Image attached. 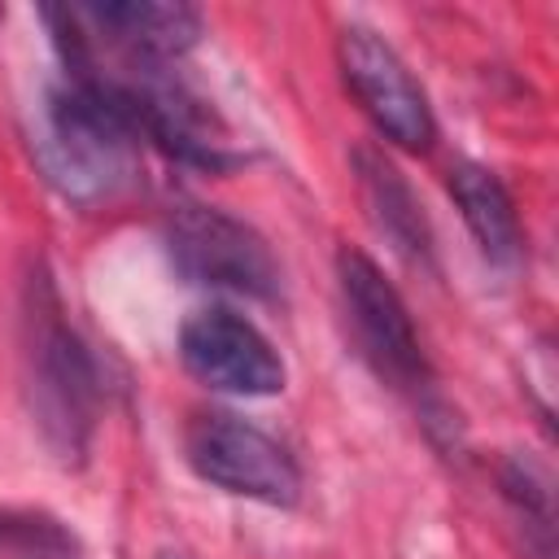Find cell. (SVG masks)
Instances as JSON below:
<instances>
[{"mask_svg":"<svg viewBox=\"0 0 559 559\" xmlns=\"http://www.w3.org/2000/svg\"><path fill=\"white\" fill-rule=\"evenodd\" d=\"M22 380L31 424L52 463L83 467L105 402V376L44 266L22 284Z\"/></svg>","mask_w":559,"mask_h":559,"instance_id":"cell-1","label":"cell"},{"mask_svg":"<svg viewBox=\"0 0 559 559\" xmlns=\"http://www.w3.org/2000/svg\"><path fill=\"white\" fill-rule=\"evenodd\" d=\"M31 144L44 179L79 205L118 197L140 170V131L131 114L92 79L61 74L44 92Z\"/></svg>","mask_w":559,"mask_h":559,"instance_id":"cell-2","label":"cell"},{"mask_svg":"<svg viewBox=\"0 0 559 559\" xmlns=\"http://www.w3.org/2000/svg\"><path fill=\"white\" fill-rule=\"evenodd\" d=\"M336 293H341L354 345L367 358V367L380 380H389L397 393L415 397V406L428 424H432V415H445V402L432 389V367H428L424 341L415 332V319H411L402 293L393 288V280L380 271V262L354 245H341L336 249Z\"/></svg>","mask_w":559,"mask_h":559,"instance_id":"cell-3","label":"cell"},{"mask_svg":"<svg viewBox=\"0 0 559 559\" xmlns=\"http://www.w3.org/2000/svg\"><path fill=\"white\" fill-rule=\"evenodd\" d=\"M162 240L175 271L188 284L258 297V301L280 297V262L271 245L245 218L218 205H201V201L175 205L162 227Z\"/></svg>","mask_w":559,"mask_h":559,"instance_id":"cell-4","label":"cell"},{"mask_svg":"<svg viewBox=\"0 0 559 559\" xmlns=\"http://www.w3.org/2000/svg\"><path fill=\"white\" fill-rule=\"evenodd\" d=\"M183 459L197 480L223 493L262 507H293L301 498V463L293 459V450L240 415H192L183 428Z\"/></svg>","mask_w":559,"mask_h":559,"instance_id":"cell-5","label":"cell"},{"mask_svg":"<svg viewBox=\"0 0 559 559\" xmlns=\"http://www.w3.org/2000/svg\"><path fill=\"white\" fill-rule=\"evenodd\" d=\"M336 66L345 79V92L358 100L367 122L406 153H428L437 140V118L428 105V92L402 61V52L371 26L349 22L336 35Z\"/></svg>","mask_w":559,"mask_h":559,"instance_id":"cell-6","label":"cell"},{"mask_svg":"<svg viewBox=\"0 0 559 559\" xmlns=\"http://www.w3.org/2000/svg\"><path fill=\"white\" fill-rule=\"evenodd\" d=\"M179 362L205 389L231 397H275L288 384V367L271 336L231 306H201L183 319Z\"/></svg>","mask_w":559,"mask_h":559,"instance_id":"cell-7","label":"cell"},{"mask_svg":"<svg viewBox=\"0 0 559 559\" xmlns=\"http://www.w3.org/2000/svg\"><path fill=\"white\" fill-rule=\"evenodd\" d=\"M74 13L87 48L109 61L175 66L201 39V13L192 4L118 0V4H74Z\"/></svg>","mask_w":559,"mask_h":559,"instance_id":"cell-8","label":"cell"},{"mask_svg":"<svg viewBox=\"0 0 559 559\" xmlns=\"http://www.w3.org/2000/svg\"><path fill=\"white\" fill-rule=\"evenodd\" d=\"M354 179H358V197L367 205V218L393 245V253H402L411 266H432V227L424 218L415 188L389 162V153L376 144H358L354 148Z\"/></svg>","mask_w":559,"mask_h":559,"instance_id":"cell-9","label":"cell"},{"mask_svg":"<svg viewBox=\"0 0 559 559\" xmlns=\"http://www.w3.org/2000/svg\"><path fill=\"white\" fill-rule=\"evenodd\" d=\"M445 192L454 197L480 258L498 271H511L524 258V227H520L515 201H511L507 183L498 179V170H489L485 162L459 157L445 170Z\"/></svg>","mask_w":559,"mask_h":559,"instance_id":"cell-10","label":"cell"},{"mask_svg":"<svg viewBox=\"0 0 559 559\" xmlns=\"http://www.w3.org/2000/svg\"><path fill=\"white\" fill-rule=\"evenodd\" d=\"M498 493L507 498V507L515 511V520L533 533L528 546L537 559H550V537H555V489L550 476L524 459V454H507L498 463Z\"/></svg>","mask_w":559,"mask_h":559,"instance_id":"cell-11","label":"cell"},{"mask_svg":"<svg viewBox=\"0 0 559 559\" xmlns=\"http://www.w3.org/2000/svg\"><path fill=\"white\" fill-rule=\"evenodd\" d=\"M0 559H83L74 533L44 511H0Z\"/></svg>","mask_w":559,"mask_h":559,"instance_id":"cell-12","label":"cell"},{"mask_svg":"<svg viewBox=\"0 0 559 559\" xmlns=\"http://www.w3.org/2000/svg\"><path fill=\"white\" fill-rule=\"evenodd\" d=\"M157 559H197V555H188V550H179V546H162Z\"/></svg>","mask_w":559,"mask_h":559,"instance_id":"cell-13","label":"cell"}]
</instances>
